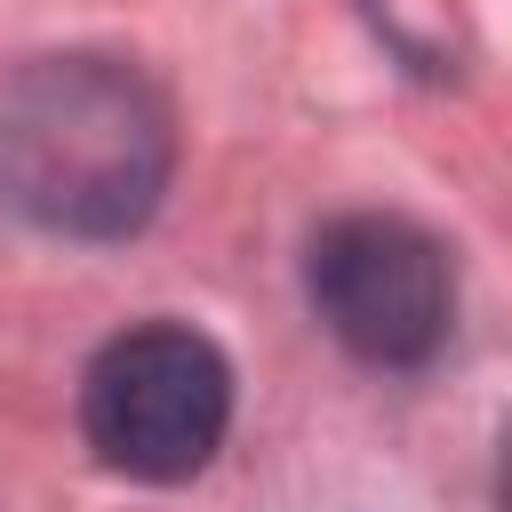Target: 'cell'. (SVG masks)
<instances>
[{
  "mask_svg": "<svg viewBox=\"0 0 512 512\" xmlns=\"http://www.w3.org/2000/svg\"><path fill=\"white\" fill-rule=\"evenodd\" d=\"M176 176V112L128 56L64 48L0 80V208L48 240H128Z\"/></svg>",
  "mask_w": 512,
  "mask_h": 512,
  "instance_id": "cell-1",
  "label": "cell"
},
{
  "mask_svg": "<svg viewBox=\"0 0 512 512\" xmlns=\"http://www.w3.org/2000/svg\"><path fill=\"white\" fill-rule=\"evenodd\" d=\"M232 432V360L184 320L120 328L80 376V440L104 472L176 488L216 464Z\"/></svg>",
  "mask_w": 512,
  "mask_h": 512,
  "instance_id": "cell-2",
  "label": "cell"
},
{
  "mask_svg": "<svg viewBox=\"0 0 512 512\" xmlns=\"http://www.w3.org/2000/svg\"><path fill=\"white\" fill-rule=\"evenodd\" d=\"M304 304L360 368H424L456 328V264L416 216L352 208L312 232Z\"/></svg>",
  "mask_w": 512,
  "mask_h": 512,
  "instance_id": "cell-3",
  "label": "cell"
},
{
  "mask_svg": "<svg viewBox=\"0 0 512 512\" xmlns=\"http://www.w3.org/2000/svg\"><path fill=\"white\" fill-rule=\"evenodd\" d=\"M488 488H496V512H512V432L496 440V480Z\"/></svg>",
  "mask_w": 512,
  "mask_h": 512,
  "instance_id": "cell-4",
  "label": "cell"
}]
</instances>
